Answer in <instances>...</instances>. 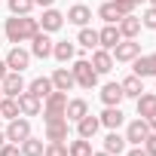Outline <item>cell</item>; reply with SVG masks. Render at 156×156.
Masks as SVG:
<instances>
[{"instance_id": "30bf717a", "label": "cell", "mask_w": 156, "mask_h": 156, "mask_svg": "<svg viewBox=\"0 0 156 156\" xmlns=\"http://www.w3.org/2000/svg\"><path fill=\"white\" fill-rule=\"evenodd\" d=\"M89 64L95 67L98 76H101V73H110V70H113V55H110V49H101V46H98V49L92 52V61H89Z\"/></svg>"}, {"instance_id": "4dcf8cb0", "label": "cell", "mask_w": 156, "mask_h": 156, "mask_svg": "<svg viewBox=\"0 0 156 156\" xmlns=\"http://www.w3.org/2000/svg\"><path fill=\"white\" fill-rule=\"evenodd\" d=\"M76 43H80L83 49H98V31H92V28H80Z\"/></svg>"}, {"instance_id": "d4e9b609", "label": "cell", "mask_w": 156, "mask_h": 156, "mask_svg": "<svg viewBox=\"0 0 156 156\" xmlns=\"http://www.w3.org/2000/svg\"><path fill=\"white\" fill-rule=\"evenodd\" d=\"M52 55H55L61 64H67V61H73V55H76V46H73V43H67V40H61V43H52Z\"/></svg>"}, {"instance_id": "bcb514c9", "label": "cell", "mask_w": 156, "mask_h": 156, "mask_svg": "<svg viewBox=\"0 0 156 156\" xmlns=\"http://www.w3.org/2000/svg\"><path fill=\"white\" fill-rule=\"evenodd\" d=\"M135 3H144V0H135Z\"/></svg>"}, {"instance_id": "8fae6325", "label": "cell", "mask_w": 156, "mask_h": 156, "mask_svg": "<svg viewBox=\"0 0 156 156\" xmlns=\"http://www.w3.org/2000/svg\"><path fill=\"white\" fill-rule=\"evenodd\" d=\"M116 28H119V37H122V40H135V37L141 34V19H135V12H132V16H122V19L116 22Z\"/></svg>"}, {"instance_id": "f546056e", "label": "cell", "mask_w": 156, "mask_h": 156, "mask_svg": "<svg viewBox=\"0 0 156 156\" xmlns=\"http://www.w3.org/2000/svg\"><path fill=\"white\" fill-rule=\"evenodd\" d=\"M22 110H19V101L16 98H9V95H3V98H0V116H3V119H16Z\"/></svg>"}, {"instance_id": "60d3db41", "label": "cell", "mask_w": 156, "mask_h": 156, "mask_svg": "<svg viewBox=\"0 0 156 156\" xmlns=\"http://www.w3.org/2000/svg\"><path fill=\"white\" fill-rule=\"evenodd\" d=\"M147 126H150V132H156V113H153V116H147Z\"/></svg>"}, {"instance_id": "603a6c76", "label": "cell", "mask_w": 156, "mask_h": 156, "mask_svg": "<svg viewBox=\"0 0 156 156\" xmlns=\"http://www.w3.org/2000/svg\"><path fill=\"white\" fill-rule=\"evenodd\" d=\"M67 119H52L46 122V141H67Z\"/></svg>"}, {"instance_id": "ba28073f", "label": "cell", "mask_w": 156, "mask_h": 156, "mask_svg": "<svg viewBox=\"0 0 156 156\" xmlns=\"http://www.w3.org/2000/svg\"><path fill=\"white\" fill-rule=\"evenodd\" d=\"M3 61H6V67H9V70H19V73H22V70L31 64V52H28V49H22V46H12V49H9V55H6Z\"/></svg>"}, {"instance_id": "44dd1931", "label": "cell", "mask_w": 156, "mask_h": 156, "mask_svg": "<svg viewBox=\"0 0 156 156\" xmlns=\"http://www.w3.org/2000/svg\"><path fill=\"white\" fill-rule=\"evenodd\" d=\"M16 101H19V110H22L25 116H37V113H40V98H37V95H31V92H22Z\"/></svg>"}, {"instance_id": "9a60e30c", "label": "cell", "mask_w": 156, "mask_h": 156, "mask_svg": "<svg viewBox=\"0 0 156 156\" xmlns=\"http://www.w3.org/2000/svg\"><path fill=\"white\" fill-rule=\"evenodd\" d=\"M122 98H126V95H122V86H119V83H104V89H101L104 107H119Z\"/></svg>"}, {"instance_id": "d6986e66", "label": "cell", "mask_w": 156, "mask_h": 156, "mask_svg": "<svg viewBox=\"0 0 156 156\" xmlns=\"http://www.w3.org/2000/svg\"><path fill=\"white\" fill-rule=\"evenodd\" d=\"M135 101H138V116L141 119H147V116L156 113V92H141Z\"/></svg>"}, {"instance_id": "f6af8a7d", "label": "cell", "mask_w": 156, "mask_h": 156, "mask_svg": "<svg viewBox=\"0 0 156 156\" xmlns=\"http://www.w3.org/2000/svg\"><path fill=\"white\" fill-rule=\"evenodd\" d=\"M150 6H156V0H150Z\"/></svg>"}, {"instance_id": "f1b7e54d", "label": "cell", "mask_w": 156, "mask_h": 156, "mask_svg": "<svg viewBox=\"0 0 156 156\" xmlns=\"http://www.w3.org/2000/svg\"><path fill=\"white\" fill-rule=\"evenodd\" d=\"M67 156H92L89 138H80V135H76V141H70V147H67Z\"/></svg>"}, {"instance_id": "d590c367", "label": "cell", "mask_w": 156, "mask_h": 156, "mask_svg": "<svg viewBox=\"0 0 156 156\" xmlns=\"http://www.w3.org/2000/svg\"><path fill=\"white\" fill-rule=\"evenodd\" d=\"M141 25H144V28H150V31H156V6H150V9L141 16Z\"/></svg>"}, {"instance_id": "ee69618b", "label": "cell", "mask_w": 156, "mask_h": 156, "mask_svg": "<svg viewBox=\"0 0 156 156\" xmlns=\"http://www.w3.org/2000/svg\"><path fill=\"white\" fill-rule=\"evenodd\" d=\"M92 156H110V153H104V150H101V153H95V150H92Z\"/></svg>"}, {"instance_id": "3957f363", "label": "cell", "mask_w": 156, "mask_h": 156, "mask_svg": "<svg viewBox=\"0 0 156 156\" xmlns=\"http://www.w3.org/2000/svg\"><path fill=\"white\" fill-rule=\"evenodd\" d=\"M73 80H76V86H83V89H95L98 86V73H95V67L86 61V58H80V61H73Z\"/></svg>"}, {"instance_id": "4316f807", "label": "cell", "mask_w": 156, "mask_h": 156, "mask_svg": "<svg viewBox=\"0 0 156 156\" xmlns=\"http://www.w3.org/2000/svg\"><path fill=\"white\" fill-rule=\"evenodd\" d=\"M19 147H22V156H43V150H46V144H43L40 138H34V135L25 138Z\"/></svg>"}, {"instance_id": "8992f818", "label": "cell", "mask_w": 156, "mask_h": 156, "mask_svg": "<svg viewBox=\"0 0 156 156\" xmlns=\"http://www.w3.org/2000/svg\"><path fill=\"white\" fill-rule=\"evenodd\" d=\"M25 138H31V122L28 119H9V126H6V141H12V144H22Z\"/></svg>"}, {"instance_id": "ffe728a7", "label": "cell", "mask_w": 156, "mask_h": 156, "mask_svg": "<svg viewBox=\"0 0 156 156\" xmlns=\"http://www.w3.org/2000/svg\"><path fill=\"white\" fill-rule=\"evenodd\" d=\"M70 25H80V28H86L89 25V19H92V9L89 6H83V3H76V6H70L67 9V16H64Z\"/></svg>"}, {"instance_id": "836d02e7", "label": "cell", "mask_w": 156, "mask_h": 156, "mask_svg": "<svg viewBox=\"0 0 156 156\" xmlns=\"http://www.w3.org/2000/svg\"><path fill=\"white\" fill-rule=\"evenodd\" d=\"M43 156H67L64 141H49V144H46V150H43Z\"/></svg>"}, {"instance_id": "83f0119b", "label": "cell", "mask_w": 156, "mask_h": 156, "mask_svg": "<svg viewBox=\"0 0 156 156\" xmlns=\"http://www.w3.org/2000/svg\"><path fill=\"white\" fill-rule=\"evenodd\" d=\"M119 86H122V95H126V98H138V95L144 92V86H141V76H135V73H132V76H126V80H122Z\"/></svg>"}, {"instance_id": "f35d334b", "label": "cell", "mask_w": 156, "mask_h": 156, "mask_svg": "<svg viewBox=\"0 0 156 156\" xmlns=\"http://www.w3.org/2000/svg\"><path fill=\"white\" fill-rule=\"evenodd\" d=\"M126 156H147V150H144V147H135V150H129Z\"/></svg>"}, {"instance_id": "277c9868", "label": "cell", "mask_w": 156, "mask_h": 156, "mask_svg": "<svg viewBox=\"0 0 156 156\" xmlns=\"http://www.w3.org/2000/svg\"><path fill=\"white\" fill-rule=\"evenodd\" d=\"M110 55H113L116 61H135V58L141 55V43H135V40H119V43L110 49Z\"/></svg>"}, {"instance_id": "6da1fadb", "label": "cell", "mask_w": 156, "mask_h": 156, "mask_svg": "<svg viewBox=\"0 0 156 156\" xmlns=\"http://www.w3.org/2000/svg\"><path fill=\"white\" fill-rule=\"evenodd\" d=\"M37 31H40V22L31 19V16H12V19H6V28H3L6 40L16 43V46H19V43H28Z\"/></svg>"}, {"instance_id": "2e32d148", "label": "cell", "mask_w": 156, "mask_h": 156, "mask_svg": "<svg viewBox=\"0 0 156 156\" xmlns=\"http://www.w3.org/2000/svg\"><path fill=\"white\" fill-rule=\"evenodd\" d=\"M86 113H89V104H86L83 98H70V101H67V107H64V116H67V122H80Z\"/></svg>"}, {"instance_id": "d6a6232c", "label": "cell", "mask_w": 156, "mask_h": 156, "mask_svg": "<svg viewBox=\"0 0 156 156\" xmlns=\"http://www.w3.org/2000/svg\"><path fill=\"white\" fill-rule=\"evenodd\" d=\"M34 9V0H9V12L12 16H28Z\"/></svg>"}, {"instance_id": "e575fe53", "label": "cell", "mask_w": 156, "mask_h": 156, "mask_svg": "<svg viewBox=\"0 0 156 156\" xmlns=\"http://www.w3.org/2000/svg\"><path fill=\"white\" fill-rule=\"evenodd\" d=\"M113 6L119 9V16H132L138 3H135V0H113Z\"/></svg>"}, {"instance_id": "5b68a950", "label": "cell", "mask_w": 156, "mask_h": 156, "mask_svg": "<svg viewBox=\"0 0 156 156\" xmlns=\"http://www.w3.org/2000/svg\"><path fill=\"white\" fill-rule=\"evenodd\" d=\"M0 89H3V95H9V98H19V95L25 92L22 73H19V70H6V76L0 80Z\"/></svg>"}, {"instance_id": "1f68e13d", "label": "cell", "mask_w": 156, "mask_h": 156, "mask_svg": "<svg viewBox=\"0 0 156 156\" xmlns=\"http://www.w3.org/2000/svg\"><path fill=\"white\" fill-rule=\"evenodd\" d=\"M98 16L104 19V25H116V22L122 19V16H119V9L113 6V0H110V3H101V6H98Z\"/></svg>"}, {"instance_id": "74e56055", "label": "cell", "mask_w": 156, "mask_h": 156, "mask_svg": "<svg viewBox=\"0 0 156 156\" xmlns=\"http://www.w3.org/2000/svg\"><path fill=\"white\" fill-rule=\"evenodd\" d=\"M144 150H147V156H156V132H150L144 138Z\"/></svg>"}, {"instance_id": "7a4b0ae2", "label": "cell", "mask_w": 156, "mask_h": 156, "mask_svg": "<svg viewBox=\"0 0 156 156\" xmlns=\"http://www.w3.org/2000/svg\"><path fill=\"white\" fill-rule=\"evenodd\" d=\"M64 107H67V92L52 89V92L43 98V116H46V122H52V119H67V116H64Z\"/></svg>"}, {"instance_id": "ab89813d", "label": "cell", "mask_w": 156, "mask_h": 156, "mask_svg": "<svg viewBox=\"0 0 156 156\" xmlns=\"http://www.w3.org/2000/svg\"><path fill=\"white\" fill-rule=\"evenodd\" d=\"M52 3H55V0H34V6H43V9H49Z\"/></svg>"}, {"instance_id": "ac0fdd59", "label": "cell", "mask_w": 156, "mask_h": 156, "mask_svg": "<svg viewBox=\"0 0 156 156\" xmlns=\"http://www.w3.org/2000/svg\"><path fill=\"white\" fill-rule=\"evenodd\" d=\"M119 40H122V37H119V28H116V25H104V28L98 31V46H101V49H113Z\"/></svg>"}, {"instance_id": "9c48e42d", "label": "cell", "mask_w": 156, "mask_h": 156, "mask_svg": "<svg viewBox=\"0 0 156 156\" xmlns=\"http://www.w3.org/2000/svg\"><path fill=\"white\" fill-rule=\"evenodd\" d=\"M31 55H37V58H49L52 55V40H49L46 31H37L31 37Z\"/></svg>"}, {"instance_id": "7402d4cb", "label": "cell", "mask_w": 156, "mask_h": 156, "mask_svg": "<svg viewBox=\"0 0 156 156\" xmlns=\"http://www.w3.org/2000/svg\"><path fill=\"white\" fill-rule=\"evenodd\" d=\"M98 119H101L104 129H119V126L126 122V113H122L119 107H104V113H101Z\"/></svg>"}, {"instance_id": "8d00e7d4", "label": "cell", "mask_w": 156, "mask_h": 156, "mask_svg": "<svg viewBox=\"0 0 156 156\" xmlns=\"http://www.w3.org/2000/svg\"><path fill=\"white\" fill-rule=\"evenodd\" d=\"M0 156H22V147L9 141V144H3V147H0Z\"/></svg>"}, {"instance_id": "5bb4252c", "label": "cell", "mask_w": 156, "mask_h": 156, "mask_svg": "<svg viewBox=\"0 0 156 156\" xmlns=\"http://www.w3.org/2000/svg\"><path fill=\"white\" fill-rule=\"evenodd\" d=\"M61 25H64V16H61L58 9H52V6H49V9L43 12V19H40V31H46V34H55Z\"/></svg>"}, {"instance_id": "e0dca14e", "label": "cell", "mask_w": 156, "mask_h": 156, "mask_svg": "<svg viewBox=\"0 0 156 156\" xmlns=\"http://www.w3.org/2000/svg\"><path fill=\"white\" fill-rule=\"evenodd\" d=\"M98 129H101V119H98V116H89V113L76 122V135H80V138H89V141L98 135Z\"/></svg>"}, {"instance_id": "52a82bcc", "label": "cell", "mask_w": 156, "mask_h": 156, "mask_svg": "<svg viewBox=\"0 0 156 156\" xmlns=\"http://www.w3.org/2000/svg\"><path fill=\"white\" fill-rule=\"evenodd\" d=\"M150 135V126H147V119H135V122H129V129H126V144H135V147H141L144 144V138Z\"/></svg>"}, {"instance_id": "b9f144b4", "label": "cell", "mask_w": 156, "mask_h": 156, "mask_svg": "<svg viewBox=\"0 0 156 156\" xmlns=\"http://www.w3.org/2000/svg\"><path fill=\"white\" fill-rule=\"evenodd\" d=\"M6 70H9V67H6V61H0V80L6 76Z\"/></svg>"}, {"instance_id": "cb8c5ba5", "label": "cell", "mask_w": 156, "mask_h": 156, "mask_svg": "<svg viewBox=\"0 0 156 156\" xmlns=\"http://www.w3.org/2000/svg\"><path fill=\"white\" fill-rule=\"evenodd\" d=\"M126 150V135H119L116 129H110V135L104 138V153H110V156H119Z\"/></svg>"}, {"instance_id": "4fadbf2b", "label": "cell", "mask_w": 156, "mask_h": 156, "mask_svg": "<svg viewBox=\"0 0 156 156\" xmlns=\"http://www.w3.org/2000/svg\"><path fill=\"white\" fill-rule=\"evenodd\" d=\"M135 76H156V52H150V55H138L135 58Z\"/></svg>"}, {"instance_id": "7c38bea8", "label": "cell", "mask_w": 156, "mask_h": 156, "mask_svg": "<svg viewBox=\"0 0 156 156\" xmlns=\"http://www.w3.org/2000/svg\"><path fill=\"white\" fill-rule=\"evenodd\" d=\"M49 80H52V86H55L58 92H70V89L76 86V80H73V70H70V67H58V70L49 76Z\"/></svg>"}, {"instance_id": "7dc6e473", "label": "cell", "mask_w": 156, "mask_h": 156, "mask_svg": "<svg viewBox=\"0 0 156 156\" xmlns=\"http://www.w3.org/2000/svg\"><path fill=\"white\" fill-rule=\"evenodd\" d=\"M0 98H3V89H0Z\"/></svg>"}, {"instance_id": "7bdbcfd3", "label": "cell", "mask_w": 156, "mask_h": 156, "mask_svg": "<svg viewBox=\"0 0 156 156\" xmlns=\"http://www.w3.org/2000/svg\"><path fill=\"white\" fill-rule=\"evenodd\" d=\"M6 144V132H0V147H3Z\"/></svg>"}, {"instance_id": "484cf974", "label": "cell", "mask_w": 156, "mask_h": 156, "mask_svg": "<svg viewBox=\"0 0 156 156\" xmlns=\"http://www.w3.org/2000/svg\"><path fill=\"white\" fill-rule=\"evenodd\" d=\"M52 89H55V86H52V80H49V76H37V80H31V86H28V92H31V95H37L40 101H43Z\"/></svg>"}]
</instances>
